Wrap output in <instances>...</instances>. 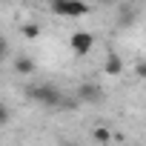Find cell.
Segmentation results:
<instances>
[{"mask_svg":"<svg viewBox=\"0 0 146 146\" xmlns=\"http://www.w3.org/2000/svg\"><path fill=\"white\" fill-rule=\"evenodd\" d=\"M6 52H9V46H6V40H3V37H0V57H3Z\"/></svg>","mask_w":146,"mask_h":146,"instance_id":"7c38bea8","label":"cell"},{"mask_svg":"<svg viewBox=\"0 0 146 146\" xmlns=\"http://www.w3.org/2000/svg\"><path fill=\"white\" fill-rule=\"evenodd\" d=\"M100 98H103V89L98 83H83L78 89V100H83V103H98Z\"/></svg>","mask_w":146,"mask_h":146,"instance_id":"277c9868","label":"cell"},{"mask_svg":"<svg viewBox=\"0 0 146 146\" xmlns=\"http://www.w3.org/2000/svg\"><path fill=\"white\" fill-rule=\"evenodd\" d=\"M23 35H26V37H40V26L29 23V26H23Z\"/></svg>","mask_w":146,"mask_h":146,"instance_id":"9c48e42d","label":"cell"},{"mask_svg":"<svg viewBox=\"0 0 146 146\" xmlns=\"http://www.w3.org/2000/svg\"><path fill=\"white\" fill-rule=\"evenodd\" d=\"M92 137H95L98 143H109V140H112V132H109L106 126H98V129H92Z\"/></svg>","mask_w":146,"mask_h":146,"instance_id":"52a82bcc","label":"cell"},{"mask_svg":"<svg viewBox=\"0 0 146 146\" xmlns=\"http://www.w3.org/2000/svg\"><path fill=\"white\" fill-rule=\"evenodd\" d=\"M15 72H20V75H32V72H35L32 57H17L15 60Z\"/></svg>","mask_w":146,"mask_h":146,"instance_id":"8992f818","label":"cell"},{"mask_svg":"<svg viewBox=\"0 0 146 146\" xmlns=\"http://www.w3.org/2000/svg\"><path fill=\"white\" fill-rule=\"evenodd\" d=\"M9 120V109H6V103H0V126H3Z\"/></svg>","mask_w":146,"mask_h":146,"instance_id":"8fae6325","label":"cell"},{"mask_svg":"<svg viewBox=\"0 0 146 146\" xmlns=\"http://www.w3.org/2000/svg\"><path fill=\"white\" fill-rule=\"evenodd\" d=\"M120 72H123V60H120V57H117L115 52H109V54H106V75L117 78Z\"/></svg>","mask_w":146,"mask_h":146,"instance_id":"5b68a950","label":"cell"},{"mask_svg":"<svg viewBox=\"0 0 146 146\" xmlns=\"http://www.w3.org/2000/svg\"><path fill=\"white\" fill-rule=\"evenodd\" d=\"M52 9L60 17H83L89 12V6L83 3V0H52Z\"/></svg>","mask_w":146,"mask_h":146,"instance_id":"7a4b0ae2","label":"cell"},{"mask_svg":"<svg viewBox=\"0 0 146 146\" xmlns=\"http://www.w3.org/2000/svg\"><path fill=\"white\" fill-rule=\"evenodd\" d=\"M69 46H72V52H75V54H89L92 46H95V37H92L89 32H75V35H72V40H69Z\"/></svg>","mask_w":146,"mask_h":146,"instance_id":"3957f363","label":"cell"},{"mask_svg":"<svg viewBox=\"0 0 146 146\" xmlns=\"http://www.w3.org/2000/svg\"><path fill=\"white\" fill-rule=\"evenodd\" d=\"M60 146H75V143H60Z\"/></svg>","mask_w":146,"mask_h":146,"instance_id":"5bb4252c","label":"cell"},{"mask_svg":"<svg viewBox=\"0 0 146 146\" xmlns=\"http://www.w3.org/2000/svg\"><path fill=\"white\" fill-rule=\"evenodd\" d=\"M29 98H32V100H37V103H43V106H49V109H60V100H63V95H60L52 83L32 86V89H29Z\"/></svg>","mask_w":146,"mask_h":146,"instance_id":"6da1fadb","label":"cell"},{"mask_svg":"<svg viewBox=\"0 0 146 146\" xmlns=\"http://www.w3.org/2000/svg\"><path fill=\"white\" fill-rule=\"evenodd\" d=\"M60 109H63V112H75V109H78V100L63 95V100H60Z\"/></svg>","mask_w":146,"mask_h":146,"instance_id":"ba28073f","label":"cell"},{"mask_svg":"<svg viewBox=\"0 0 146 146\" xmlns=\"http://www.w3.org/2000/svg\"><path fill=\"white\" fill-rule=\"evenodd\" d=\"M35 3H52V0H35Z\"/></svg>","mask_w":146,"mask_h":146,"instance_id":"4fadbf2b","label":"cell"},{"mask_svg":"<svg viewBox=\"0 0 146 146\" xmlns=\"http://www.w3.org/2000/svg\"><path fill=\"white\" fill-rule=\"evenodd\" d=\"M135 72H137V78H143V80H146V60H140V63L135 66Z\"/></svg>","mask_w":146,"mask_h":146,"instance_id":"30bf717a","label":"cell"}]
</instances>
